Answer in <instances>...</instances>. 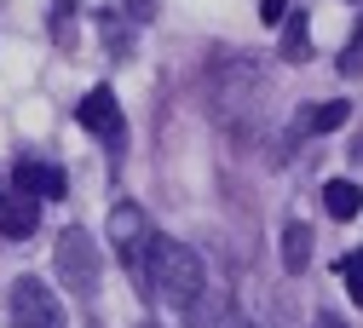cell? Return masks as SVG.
<instances>
[{"label": "cell", "instance_id": "17", "mask_svg": "<svg viewBox=\"0 0 363 328\" xmlns=\"http://www.w3.org/2000/svg\"><path fill=\"white\" fill-rule=\"evenodd\" d=\"M259 18L265 23H283L289 18V0H259Z\"/></svg>", "mask_w": 363, "mask_h": 328}, {"label": "cell", "instance_id": "19", "mask_svg": "<svg viewBox=\"0 0 363 328\" xmlns=\"http://www.w3.org/2000/svg\"><path fill=\"white\" fill-rule=\"evenodd\" d=\"M311 328H346V322H340V317H335V311H323V317H317V322H311Z\"/></svg>", "mask_w": 363, "mask_h": 328}, {"label": "cell", "instance_id": "3", "mask_svg": "<svg viewBox=\"0 0 363 328\" xmlns=\"http://www.w3.org/2000/svg\"><path fill=\"white\" fill-rule=\"evenodd\" d=\"M6 317H12V328H69L58 294L40 283V276H18V283H12V294H6Z\"/></svg>", "mask_w": 363, "mask_h": 328}, {"label": "cell", "instance_id": "8", "mask_svg": "<svg viewBox=\"0 0 363 328\" xmlns=\"http://www.w3.org/2000/svg\"><path fill=\"white\" fill-rule=\"evenodd\" d=\"M185 328H248V317L225 300V294H202V300L185 311Z\"/></svg>", "mask_w": 363, "mask_h": 328}, {"label": "cell", "instance_id": "5", "mask_svg": "<svg viewBox=\"0 0 363 328\" xmlns=\"http://www.w3.org/2000/svg\"><path fill=\"white\" fill-rule=\"evenodd\" d=\"M75 115H81V127L93 132L110 156H121V150H127V115H121V104H116V92H110V86H93V92L81 98V110H75Z\"/></svg>", "mask_w": 363, "mask_h": 328}, {"label": "cell", "instance_id": "18", "mask_svg": "<svg viewBox=\"0 0 363 328\" xmlns=\"http://www.w3.org/2000/svg\"><path fill=\"white\" fill-rule=\"evenodd\" d=\"M69 6H75V0H58V12H52V29H64V18H69Z\"/></svg>", "mask_w": 363, "mask_h": 328}, {"label": "cell", "instance_id": "13", "mask_svg": "<svg viewBox=\"0 0 363 328\" xmlns=\"http://www.w3.org/2000/svg\"><path fill=\"white\" fill-rule=\"evenodd\" d=\"M283 23H289V40H283V58H294V64H300V58L311 52V40H306V12H289Z\"/></svg>", "mask_w": 363, "mask_h": 328}, {"label": "cell", "instance_id": "10", "mask_svg": "<svg viewBox=\"0 0 363 328\" xmlns=\"http://www.w3.org/2000/svg\"><path fill=\"white\" fill-rule=\"evenodd\" d=\"M323 208H329V219H357L363 213V191L352 179H329L323 184Z\"/></svg>", "mask_w": 363, "mask_h": 328}, {"label": "cell", "instance_id": "15", "mask_svg": "<svg viewBox=\"0 0 363 328\" xmlns=\"http://www.w3.org/2000/svg\"><path fill=\"white\" fill-rule=\"evenodd\" d=\"M340 75H363V23L352 29V40H346V52H340Z\"/></svg>", "mask_w": 363, "mask_h": 328}, {"label": "cell", "instance_id": "9", "mask_svg": "<svg viewBox=\"0 0 363 328\" xmlns=\"http://www.w3.org/2000/svg\"><path fill=\"white\" fill-rule=\"evenodd\" d=\"M35 225H40V202L35 196H6L0 202V237H12V242H23V237H35Z\"/></svg>", "mask_w": 363, "mask_h": 328}, {"label": "cell", "instance_id": "4", "mask_svg": "<svg viewBox=\"0 0 363 328\" xmlns=\"http://www.w3.org/2000/svg\"><path fill=\"white\" fill-rule=\"evenodd\" d=\"M150 213L139 208V202H116V213H110V248L127 259V271L145 283V259H150Z\"/></svg>", "mask_w": 363, "mask_h": 328}, {"label": "cell", "instance_id": "12", "mask_svg": "<svg viewBox=\"0 0 363 328\" xmlns=\"http://www.w3.org/2000/svg\"><path fill=\"white\" fill-rule=\"evenodd\" d=\"M93 23H99V35H104V46H110L116 58H127V52H133V35H127V23H133V18H121V12H93Z\"/></svg>", "mask_w": 363, "mask_h": 328}, {"label": "cell", "instance_id": "20", "mask_svg": "<svg viewBox=\"0 0 363 328\" xmlns=\"http://www.w3.org/2000/svg\"><path fill=\"white\" fill-rule=\"evenodd\" d=\"M0 202H6V184H0Z\"/></svg>", "mask_w": 363, "mask_h": 328}, {"label": "cell", "instance_id": "7", "mask_svg": "<svg viewBox=\"0 0 363 328\" xmlns=\"http://www.w3.org/2000/svg\"><path fill=\"white\" fill-rule=\"evenodd\" d=\"M12 179H18V191H23V196H35V202H40V196L58 202V196L69 191V179H64V167H58V162H18V167H12Z\"/></svg>", "mask_w": 363, "mask_h": 328}, {"label": "cell", "instance_id": "16", "mask_svg": "<svg viewBox=\"0 0 363 328\" xmlns=\"http://www.w3.org/2000/svg\"><path fill=\"white\" fill-rule=\"evenodd\" d=\"M121 12H127V18H133V23H145V18H150V12H156V0H121Z\"/></svg>", "mask_w": 363, "mask_h": 328}, {"label": "cell", "instance_id": "6", "mask_svg": "<svg viewBox=\"0 0 363 328\" xmlns=\"http://www.w3.org/2000/svg\"><path fill=\"white\" fill-rule=\"evenodd\" d=\"M346 115H352V104H346V98H329V104H306V110L294 115V127L283 132V150H294L300 138H311V132H335Z\"/></svg>", "mask_w": 363, "mask_h": 328}, {"label": "cell", "instance_id": "11", "mask_svg": "<svg viewBox=\"0 0 363 328\" xmlns=\"http://www.w3.org/2000/svg\"><path fill=\"white\" fill-rule=\"evenodd\" d=\"M306 265H311V230H306L300 219H289V225H283V271L300 276Z\"/></svg>", "mask_w": 363, "mask_h": 328}, {"label": "cell", "instance_id": "21", "mask_svg": "<svg viewBox=\"0 0 363 328\" xmlns=\"http://www.w3.org/2000/svg\"><path fill=\"white\" fill-rule=\"evenodd\" d=\"M145 328H156V322H145Z\"/></svg>", "mask_w": 363, "mask_h": 328}, {"label": "cell", "instance_id": "14", "mask_svg": "<svg viewBox=\"0 0 363 328\" xmlns=\"http://www.w3.org/2000/svg\"><path fill=\"white\" fill-rule=\"evenodd\" d=\"M340 276H346V294L363 305V248H352V254L340 259Z\"/></svg>", "mask_w": 363, "mask_h": 328}, {"label": "cell", "instance_id": "2", "mask_svg": "<svg viewBox=\"0 0 363 328\" xmlns=\"http://www.w3.org/2000/svg\"><path fill=\"white\" fill-rule=\"evenodd\" d=\"M58 283L75 300H93L99 294V242H93V230L69 225L64 237H58Z\"/></svg>", "mask_w": 363, "mask_h": 328}, {"label": "cell", "instance_id": "1", "mask_svg": "<svg viewBox=\"0 0 363 328\" xmlns=\"http://www.w3.org/2000/svg\"><path fill=\"white\" fill-rule=\"evenodd\" d=\"M145 283L167 300V305H179V311H191L202 294H208V276H202V259H196V248H185L179 237H150V259H145Z\"/></svg>", "mask_w": 363, "mask_h": 328}]
</instances>
